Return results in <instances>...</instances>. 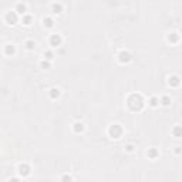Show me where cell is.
I'll use <instances>...</instances> for the list:
<instances>
[{"label": "cell", "instance_id": "5b68a950", "mask_svg": "<svg viewBox=\"0 0 182 182\" xmlns=\"http://www.w3.org/2000/svg\"><path fill=\"white\" fill-rule=\"evenodd\" d=\"M17 171H19V175L23 176V178H26V176H29L31 174V167L29 165L27 162H22L17 167Z\"/></svg>", "mask_w": 182, "mask_h": 182}, {"label": "cell", "instance_id": "603a6c76", "mask_svg": "<svg viewBox=\"0 0 182 182\" xmlns=\"http://www.w3.org/2000/svg\"><path fill=\"white\" fill-rule=\"evenodd\" d=\"M60 182H73V176L68 175V174H64L61 176V179H60Z\"/></svg>", "mask_w": 182, "mask_h": 182}, {"label": "cell", "instance_id": "44dd1931", "mask_svg": "<svg viewBox=\"0 0 182 182\" xmlns=\"http://www.w3.org/2000/svg\"><path fill=\"white\" fill-rule=\"evenodd\" d=\"M24 46H26V49H27L29 51H31V50H34V47H36V43H34L33 40H27L24 43Z\"/></svg>", "mask_w": 182, "mask_h": 182}, {"label": "cell", "instance_id": "ac0fdd59", "mask_svg": "<svg viewBox=\"0 0 182 182\" xmlns=\"http://www.w3.org/2000/svg\"><path fill=\"white\" fill-rule=\"evenodd\" d=\"M171 133H172V135H174V137L179 138V137L182 135V128H181V125H175V127L172 128V131H171Z\"/></svg>", "mask_w": 182, "mask_h": 182}, {"label": "cell", "instance_id": "ffe728a7", "mask_svg": "<svg viewBox=\"0 0 182 182\" xmlns=\"http://www.w3.org/2000/svg\"><path fill=\"white\" fill-rule=\"evenodd\" d=\"M43 57H44V60H47V61H51L53 57H54V53H53L51 50H46V51L43 53Z\"/></svg>", "mask_w": 182, "mask_h": 182}, {"label": "cell", "instance_id": "ba28073f", "mask_svg": "<svg viewBox=\"0 0 182 182\" xmlns=\"http://www.w3.org/2000/svg\"><path fill=\"white\" fill-rule=\"evenodd\" d=\"M14 12L19 16H24V14H27V6H26L24 3H17L16 4Z\"/></svg>", "mask_w": 182, "mask_h": 182}, {"label": "cell", "instance_id": "d4e9b609", "mask_svg": "<svg viewBox=\"0 0 182 182\" xmlns=\"http://www.w3.org/2000/svg\"><path fill=\"white\" fill-rule=\"evenodd\" d=\"M9 182H22V181H20L19 178H16V176H14V178H10Z\"/></svg>", "mask_w": 182, "mask_h": 182}, {"label": "cell", "instance_id": "5bb4252c", "mask_svg": "<svg viewBox=\"0 0 182 182\" xmlns=\"http://www.w3.org/2000/svg\"><path fill=\"white\" fill-rule=\"evenodd\" d=\"M147 155H148V158H151V159H155V158L159 155V152H158L157 148H148V151H147Z\"/></svg>", "mask_w": 182, "mask_h": 182}, {"label": "cell", "instance_id": "277c9868", "mask_svg": "<svg viewBox=\"0 0 182 182\" xmlns=\"http://www.w3.org/2000/svg\"><path fill=\"white\" fill-rule=\"evenodd\" d=\"M118 61L121 63V64H127V63H130L131 60H133V54H131L128 50H121L120 53H118Z\"/></svg>", "mask_w": 182, "mask_h": 182}, {"label": "cell", "instance_id": "4fadbf2b", "mask_svg": "<svg viewBox=\"0 0 182 182\" xmlns=\"http://www.w3.org/2000/svg\"><path fill=\"white\" fill-rule=\"evenodd\" d=\"M168 41H169V43L176 44L179 41V33H176V31H174V33H169V36H168Z\"/></svg>", "mask_w": 182, "mask_h": 182}, {"label": "cell", "instance_id": "52a82bcc", "mask_svg": "<svg viewBox=\"0 0 182 182\" xmlns=\"http://www.w3.org/2000/svg\"><path fill=\"white\" fill-rule=\"evenodd\" d=\"M84 130H86V125H84V122H81V121H75V122L73 124V131H74L75 134L84 133Z\"/></svg>", "mask_w": 182, "mask_h": 182}, {"label": "cell", "instance_id": "30bf717a", "mask_svg": "<svg viewBox=\"0 0 182 182\" xmlns=\"http://www.w3.org/2000/svg\"><path fill=\"white\" fill-rule=\"evenodd\" d=\"M179 83H181V80H179L178 75H171V77L168 78V86H169V87L176 88V87L179 86Z\"/></svg>", "mask_w": 182, "mask_h": 182}, {"label": "cell", "instance_id": "8992f818", "mask_svg": "<svg viewBox=\"0 0 182 182\" xmlns=\"http://www.w3.org/2000/svg\"><path fill=\"white\" fill-rule=\"evenodd\" d=\"M49 44L51 47H60L63 44V37L60 36V34H57V33L51 34L50 39H49Z\"/></svg>", "mask_w": 182, "mask_h": 182}, {"label": "cell", "instance_id": "8fae6325", "mask_svg": "<svg viewBox=\"0 0 182 182\" xmlns=\"http://www.w3.org/2000/svg\"><path fill=\"white\" fill-rule=\"evenodd\" d=\"M14 53H16V47L13 46V44H6V46H4V54H6V56L12 57V56H14Z\"/></svg>", "mask_w": 182, "mask_h": 182}, {"label": "cell", "instance_id": "7a4b0ae2", "mask_svg": "<svg viewBox=\"0 0 182 182\" xmlns=\"http://www.w3.org/2000/svg\"><path fill=\"white\" fill-rule=\"evenodd\" d=\"M122 133H124V130L120 124H112V125H110V128H108V135L114 139L120 138V137L122 135Z\"/></svg>", "mask_w": 182, "mask_h": 182}, {"label": "cell", "instance_id": "d6986e66", "mask_svg": "<svg viewBox=\"0 0 182 182\" xmlns=\"http://www.w3.org/2000/svg\"><path fill=\"white\" fill-rule=\"evenodd\" d=\"M159 104H162L164 107H168V105L171 104V97H168V96H162L159 98Z\"/></svg>", "mask_w": 182, "mask_h": 182}, {"label": "cell", "instance_id": "cb8c5ba5", "mask_svg": "<svg viewBox=\"0 0 182 182\" xmlns=\"http://www.w3.org/2000/svg\"><path fill=\"white\" fill-rule=\"evenodd\" d=\"M134 148H135V147H134L133 144H127L125 145V151L127 152H134Z\"/></svg>", "mask_w": 182, "mask_h": 182}, {"label": "cell", "instance_id": "3957f363", "mask_svg": "<svg viewBox=\"0 0 182 182\" xmlns=\"http://www.w3.org/2000/svg\"><path fill=\"white\" fill-rule=\"evenodd\" d=\"M19 19H20L19 14H17L14 10H10V12H7L6 14H4V22L10 26H14L16 23H19Z\"/></svg>", "mask_w": 182, "mask_h": 182}, {"label": "cell", "instance_id": "2e32d148", "mask_svg": "<svg viewBox=\"0 0 182 182\" xmlns=\"http://www.w3.org/2000/svg\"><path fill=\"white\" fill-rule=\"evenodd\" d=\"M51 10H53V13L60 14V13L63 12V4L61 3H53L51 4Z\"/></svg>", "mask_w": 182, "mask_h": 182}, {"label": "cell", "instance_id": "9a60e30c", "mask_svg": "<svg viewBox=\"0 0 182 182\" xmlns=\"http://www.w3.org/2000/svg\"><path fill=\"white\" fill-rule=\"evenodd\" d=\"M43 26L47 29H51L53 26H54V20H53V17H44L43 19Z\"/></svg>", "mask_w": 182, "mask_h": 182}, {"label": "cell", "instance_id": "9c48e42d", "mask_svg": "<svg viewBox=\"0 0 182 182\" xmlns=\"http://www.w3.org/2000/svg\"><path fill=\"white\" fill-rule=\"evenodd\" d=\"M60 94H61V91H60V88H57V87H51V88L49 90V97L51 100H57L60 97Z\"/></svg>", "mask_w": 182, "mask_h": 182}, {"label": "cell", "instance_id": "e0dca14e", "mask_svg": "<svg viewBox=\"0 0 182 182\" xmlns=\"http://www.w3.org/2000/svg\"><path fill=\"white\" fill-rule=\"evenodd\" d=\"M31 22H33V16H30V14L22 16V23H23L24 26H30Z\"/></svg>", "mask_w": 182, "mask_h": 182}, {"label": "cell", "instance_id": "6da1fadb", "mask_svg": "<svg viewBox=\"0 0 182 182\" xmlns=\"http://www.w3.org/2000/svg\"><path fill=\"white\" fill-rule=\"evenodd\" d=\"M127 104H128V107H130L133 111H141L142 108H144L145 101H144V98H142L141 94L134 93L127 98Z\"/></svg>", "mask_w": 182, "mask_h": 182}, {"label": "cell", "instance_id": "7c38bea8", "mask_svg": "<svg viewBox=\"0 0 182 182\" xmlns=\"http://www.w3.org/2000/svg\"><path fill=\"white\" fill-rule=\"evenodd\" d=\"M148 105H149V107H152V108L158 107V105H159V98H158L157 96L149 97V98H148Z\"/></svg>", "mask_w": 182, "mask_h": 182}, {"label": "cell", "instance_id": "7402d4cb", "mask_svg": "<svg viewBox=\"0 0 182 182\" xmlns=\"http://www.w3.org/2000/svg\"><path fill=\"white\" fill-rule=\"evenodd\" d=\"M40 67L43 68V70H49V68L51 67V63L47 61V60H41V61H40Z\"/></svg>", "mask_w": 182, "mask_h": 182}]
</instances>
